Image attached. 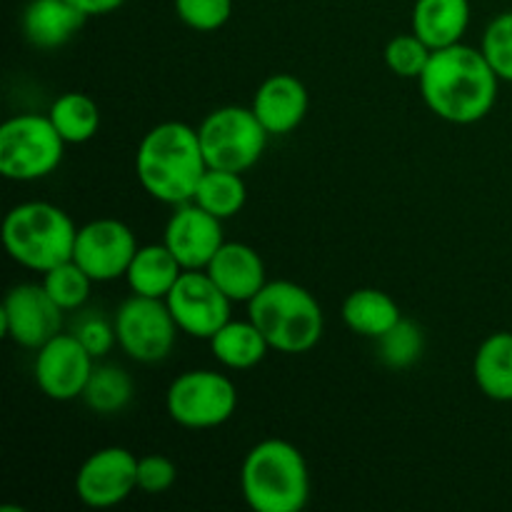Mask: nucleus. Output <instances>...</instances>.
<instances>
[{"label": "nucleus", "mask_w": 512, "mask_h": 512, "mask_svg": "<svg viewBox=\"0 0 512 512\" xmlns=\"http://www.w3.org/2000/svg\"><path fill=\"white\" fill-rule=\"evenodd\" d=\"M418 83L430 113L445 123L473 125L493 110L500 78L483 50L458 43L433 50Z\"/></svg>", "instance_id": "nucleus-1"}, {"label": "nucleus", "mask_w": 512, "mask_h": 512, "mask_svg": "<svg viewBox=\"0 0 512 512\" xmlns=\"http://www.w3.org/2000/svg\"><path fill=\"white\" fill-rule=\"evenodd\" d=\"M208 170L198 128L168 120L143 135L135 155V173L150 198L165 205L190 203Z\"/></svg>", "instance_id": "nucleus-2"}, {"label": "nucleus", "mask_w": 512, "mask_h": 512, "mask_svg": "<svg viewBox=\"0 0 512 512\" xmlns=\"http://www.w3.org/2000/svg\"><path fill=\"white\" fill-rule=\"evenodd\" d=\"M240 490L255 512H300L310 500L308 463L288 440H260L240 465Z\"/></svg>", "instance_id": "nucleus-3"}, {"label": "nucleus", "mask_w": 512, "mask_h": 512, "mask_svg": "<svg viewBox=\"0 0 512 512\" xmlns=\"http://www.w3.org/2000/svg\"><path fill=\"white\" fill-rule=\"evenodd\" d=\"M248 318L258 325L270 350L303 355L323 338L325 315L315 295L293 280H273L248 303Z\"/></svg>", "instance_id": "nucleus-4"}, {"label": "nucleus", "mask_w": 512, "mask_h": 512, "mask_svg": "<svg viewBox=\"0 0 512 512\" xmlns=\"http://www.w3.org/2000/svg\"><path fill=\"white\" fill-rule=\"evenodd\" d=\"M78 228L63 208L43 200L20 203L5 215V253L23 268L45 273L73 258Z\"/></svg>", "instance_id": "nucleus-5"}, {"label": "nucleus", "mask_w": 512, "mask_h": 512, "mask_svg": "<svg viewBox=\"0 0 512 512\" xmlns=\"http://www.w3.org/2000/svg\"><path fill=\"white\" fill-rule=\"evenodd\" d=\"M65 145L48 115L8 118L0 128V173L18 183L48 178L63 163Z\"/></svg>", "instance_id": "nucleus-6"}, {"label": "nucleus", "mask_w": 512, "mask_h": 512, "mask_svg": "<svg viewBox=\"0 0 512 512\" xmlns=\"http://www.w3.org/2000/svg\"><path fill=\"white\" fill-rule=\"evenodd\" d=\"M268 130L255 118L253 108L225 105L205 115L198 128L208 168L245 173L253 168L268 145Z\"/></svg>", "instance_id": "nucleus-7"}, {"label": "nucleus", "mask_w": 512, "mask_h": 512, "mask_svg": "<svg viewBox=\"0 0 512 512\" xmlns=\"http://www.w3.org/2000/svg\"><path fill=\"white\" fill-rule=\"evenodd\" d=\"M165 410L180 428H218L238 410V390L228 375L215 370H188L170 383Z\"/></svg>", "instance_id": "nucleus-8"}, {"label": "nucleus", "mask_w": 512, "mask_h": 512, "mask_svg": "<svg viewBox=\"0 0 512 512\" xmlns=\"http://www.w3.org/2000/svg\"><path fill=\"white\" fill-rule=\"evenodd\" d=\"M113 323L123 353L135 363L145 365L168 358L180 330L165 300L143 298V295H130L115 310Z\"/></svg>", "instance_id": "nucleus-9"}, {"label": "nucleus", "mask_w": 512, "mask_h": 512, "mask_svg": "<svg viewBox=\"0 0 512 512\" xmlns=\"http://www.w3.org/2000/svg\"><path fill=\"white\" fill-rule=\"evenodd\" d=\"M180 333L210 340L230 320L233 300L213 283L205 270H183L165 298Z\"/></svg>", "instance_id": "nucleus-10"}, {"label": "nucleus", "mask_w": 512, "mask_h": 512, "mask_svg": "<svg viewBox=\"0 0 512 512\" xmlns=\"http://www.w3.org/2000/svg\"><path fill=\"white\" fill-rule=\"evenodd\" d=\"M63 313L43 283H20L10 288L3 300V335L20 348L38 350L63 333Z\"/></svg>", "instance_id": "nucleus-11"}, {"label": "nucleus", "mask_w": 512, "mask_h": 512, "mask_svg": "<svg viewBox=\"0 0 512 512\" xmlns=\"http://www.w3.org/2000/svg\"><path fill=\"white\" fill-rule=\"evenodd\" d=\"M95 358L73 333H58L38 348L35 355V383L45 398L70 403L83 398L85 385L93 375Z\"/></svg>", "instance_id": "nucleus-12"}, {"label": "nucleus", "mask_w": 512, "mask_h": 512, "mask_svg": "<svg viewBox=\"0 0 512 512\" xmlns=\"http://www.w3.org/2000/svg\"><path fill=\"white\" fill-rule=\"evenodd\" d=\"M138 490V458L128 448L95 450L78 468L75 495L88 508H115Z\"/></svg>", "instance_id": "nucleus-13"}, {"label": "nucleus", "mask_w": 512, "mask_h": 512, "mask_svg": "<svg viewBox=\"0 0 512 512\" xmlns=\"http://www.w3.org/2000/svg\"><path fill=\"white\" fill-rule=\"evenodd\" d=\"M138 248V240L128 225L115 218H100L78 228L73 260L95 283H110L125 278Z\"/></svg>", "instance_id": "nucleus-14"}, {"label": "nucleus", "mask_w": 512, "mask_h": 512, "mask_svg": "<svg viewBox=\"0 0 512 512\" xmlns=\"http://www.w3.org/2000/svg\"><path fill=\"white\" fill-rule=\"evenodd\" d=\"M163 243L183 265V270H205L220 245L225 243L223 220L215 218L193 200L175 205V213L165 225Z\"/></svg>", "instance_id": "nucleus-15"}, {"label": "nucleus", "mask_w": 512, "mask_h": 512, "mask_svg": "<svg viewBox=\"0 0 512 512\" xmlns=\"http://www.w3.org/2000/svg\"><path fill=\"white\" fill-rule=\"evenodd\" d=\"M308 105L310 98L303 80L290 73H278L260 83L250 108L270 135H288L303 123Z\"/></svg>", "instance_id": "nucleus-16"}, {"label": "nucleus", "mask_w": 512, "mask_h": 512, "mask_svg": "<svg viewBox=\"0 0 512 512\" xmlns=\"http://www.w3.org/2000/svg\"><path fill=\"white\" fill-rule=\"evenodd\" d=\"M205 273L233 303H250L265 288V263L255 248L245 243H223Z\"/></svg>", "instance_id": "nucleus-17"}, {"label": "nucleus", "mask_w": 512, "mask_h": 512, "mask_svg": "<svg viewBox=\"0 0 512 512\" xmlns=\"http://www.w3.org/2000/svg\"><path fill=\"white\" fill-rule=\"evenodd\" d=\"M88 15L70 0H30L23 13V33L40 50L63 48L80 33Z\"/></svg>", "instance_id": "nucleus-18"}, {"label": "nucleus", "mask_w": 512, "mask_h": 512, "mask_svg": "<svg viewBox=\"0 0 512 512\" xmlns=\"http://www.w3.org/2000/svg\"><path fill=\"white\" fill-rule=\"evenodd\" d=\"M410 25L430 50L463 43L470 25V0H415Z\"/></svg>", "instance_id": "nucleus-19"}, {"label": "nucleus", "mask_w": 512, "mask_h": 512, "mask_svg": "<svg viewBox=\"0 0 512 512\" xmlns=\"http://www.w3.org/2000/svg\"><path fill=\"white\" fill-rule=\"evenodd\" d=\"M180 275H183V265L175 260L168 245L150 243L135 250L125 280H128V288L133 290V295L165 300Z\"/></svg>", "instance_id": "nucleus-20"}, {"label": "nucleus", "mask_w": 512, "mask_h": 512, "mask_svg": "<svg viewBox=\"0 0 512 512\" xmlns=\"http://www.w3.org/2000/svg\"><path fill=\"white\" fill-rule=\"evenodd\" d=\"M475 385L495 403H512V333L488 335L473 358Z\"/></svg>", "instance_id": "nucleus-21"}, {"label": "nucleus", "mask_w": 512, "mask_h": 512, "mask_svg": "<svg viewBox=\"0 0 512 512\" xmlns=\"http://www.w3.org/2000/svg\"><path fill=\"white\" fill-rule=\"evenodd\" d=\"M403 318L400 305L378 288H358L345 298L343 320L360 338L378 340Z\"/></svg>", "instance_id": "nucleus-22"}, {"label": "nucleus", "mask_w": 512, "mask_h": 512, "mask_svg": "<svg viewBox=\"0 0 512 512\" xmlns=\"http://www.w3.org/2000/svg\"><path fill=\"white\" fill-rule=\"evenodd\" d=\"M213 358L228 370H250L263 363L270 345L253 320H228L208 340Z\"/></svg>", "instance_id": "nucleus-23"}, {"label": "nucleus", "mask_w": 512, "mask_h": 512, "mask_svg": "<svg viewBox=\"0 0 512 512\" xmlns=\"http://www.w3.org/2000/svg\"><path fill=\"white\" fill-rule=\"evenodd\" d=\"M50 123L68 145H83L100 130V108L90 95L63 93L48 110Z\"/></svg>", "instance_id": "nucleus-24"}, {"label": "nucleus", "mask_w": 512, "mask_h": 512, "mask_svg": "<svg viewBox=\"0 0 512 512\" xmlns=\"http://www.w3.org/2000/svg\"><path fill=\"white\" fill-rule=\"evenodd\" d=\"M245 200H248V188H245L243 175L218 168L205 170L193 195V203H198L200 208H205L220 220L238 215Z\"/></svg>", "instance_id": "nucleus-25"}, {"label": "nucleus", "mask_w": 512, "mask_h": 512, "mask_svg": "<svg viewBox=\"0 0 512 512\" xmlns=\"http://www.w3.org/2000/svg\"><path fill=\"white\" fill-rule=\"evenodd\" d=\"M133 393V378L123 368H118V365H95L93 375L85 385L83 400L93 413L115 415L128 408Z\"/></svg>", "instance_id": "nucleus-26"}, {"label": "nucleus", "mask_w": 512, "mask_h": 512, "mask_svg": "<svg viewBox=\"0 0 512 512\" xmlns=\"http://www.w3.org/2000/svg\"><path fill=\"white\" fill-rule=\"evenodd\" d=\"M43 288L63 310H80L90 298L95 280L73 258L43 273Z\"/></svg>", "instance_id": "nucleus-27"}, {"label": "nucleus", "mask_w": 512, "mask_h": 512, "mask_svg": "<svg viewBox=\"0 0 512 512\" xmlns=\"http://www.w3.org/2000/svg\"><path fill=\"white\" fill-rule=\"evenodd\" d=\"M378 343V355L388 368L405 370L410 365H415L423 355L425 338L423 330L418 328V323L408 318H400L383 338L375 340Z\"/></svg>", "instance_id": "nucleus-28"}, {"label": "nucleus", "mask_w": 512, "mask_h": 512, "mask_svg": "<svg viewBox=\"0 0 512 512\" xmlns=\"http://www.w3.org/2000/svg\"><path fill=\"white\" fill-rule=\"evenodd\" d=\"M433 50L410 30V33L395 35L385 48V65L393 70L398 78L418 80L423 75L425 65H428Z\"/></svg>", "instance_id": "nucleus-29"}, {"label": "nucleus", "mask_w": 512, "mask_h": 512, "mask_svg": "<svg viewBox=\"0 0 512 512\" xmlns=\"http://www.w3.org/2000/svg\"><path fill=\"white\" fill-rule=\"evenodd\" d=\"M480 50L488 58L495 75L505 80V83H512V10L490 20V25L483 33Z\"/></svg>", "instance_id": "nucleus-30"}, {"label": "nucleus", "mask_w": 512, "mask_h": 512, "mask_svg": "<svg viewBox=\"0 0 512 512\" xmlns=\"http://www.w3.org/2000/svg\"><path fill=\"white\" fill-rule=\"evenodd\" d=\"M180 23L198 33L220 30L233 15V0H173Z\"/></svg>", "instance_id": "nucleus-31"}, {"label": "nucleus", "mask_w": 512, "mask_h": 512, "mask_svg": "<svg viewBox=\"0 0 512 512\" xmlns=\"http://www.w3.org/2000/svg\"><path fill=\"white\" fill-rule=\"evenodd\" d=\"M73 335L80 343L88 348V353L93 358H103L105 353H110L115 343H118V335H115V323L105 320L98 313H83L73 325Z\"/></svg>", "instance_id": "nucleus-32"}, {"label": "nucleus", "mask_w": 512, "mask_h": 512, "mask_svg": "<svg viewBox=\"0 0 512 512\" xmlns=\"http://www.w3.org/2000/svg\"><path fill=\"white\" fill-rule=\"evenodd\" d=\"M178 480V468L170 458L150 453L138 458V490L145 495L168 493Z\"/></svg>", "instance_id": "nucleus-33"}, {"label": "nucleus", "mask_w": 512, "mask_h": 512, "mask_svg": "<svg viewBox=\"0 0 512 512\" xmlns=\"http://www.w3.org/2000/svg\"><path fill=\"white\" fill-rule=\"evenodd\" d=\"M78 10H83L88 18H95V15H108L113 10H118L125 0H70Z\"/></svg>", "instance_id": "nucleus-34"}]
</instances>
